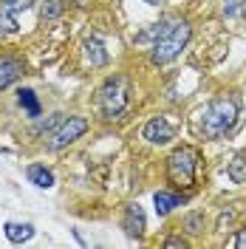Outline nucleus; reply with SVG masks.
I'll use <instances>...</instances> for the list:
<instances>
[{
    "mask_svg": "<svg viewBox=\"0 0 246 249\" xmlns=\"http://www.w3.org/2000/svg\"><path fill=\"white\" fill-rule=\"evenodd\" d=\"M190 40H193L190 20H161V23H153L147 31L139 34V43H147V48H150L153 65L173 62L190 46Z\"/></svg>",
    "mask_w": 246,
    "mask_h": 249,
    "instance_id": "1",
    "label": "nucleus"
},
{
    "mask_svg": "<svg viewBox=\"0 0 246 249\" xmlns=\"http://www.w3.org/2000/svg\"><path fill=\"white\" fill-rule=\"evenodd\" d=\"M238 122H241V96L235 93H221L201 110V133L210 142L229 136Z\"/></svg>",
    "mask_w": 246,
    "mask_h": 249,
    "instance_id": "2",
    "label": "nucleus"
},
{
    "mask_svg": "<svg viewBox=\"0 0 246 249\" xmlns=\"http://www.w3.org/2000/svg\"><path fill=\"white\" fill-rule=\"evenodd\" d=\"M127 105H130V79L124 74H110L96 91V113H99V119H105V122L122 119Z\"/></svg>",
    "mask_w": 246,
    "mask_h": 249,
    "instance_id": "3",
    "label": "nucleus"
},
{
    "mask_svg": "<svg viewBox=\"0 0 246 249\" xmlns=\"http://www.w3.org/2000/svg\"><path fill=\"white\" fill-rule=\"evenodd\" d=\"M201 167V150L193 144H181L167 156L164 161V173L173 190H193L195 187V176Z\"/></svg>",
    "mask_w": 246,
    "mask_h": 249,
    "instance_id": "4",
    "label": "nucleus"
},
{
    "mask_svg": "<svg viewBox=\"0 0 246 249\" xmlns=\"http://www.w3.org/2000/svg\"><path fill=\"white\" fill-rule=\"evenodd\" d=\"M88 127H91V122L85 116H62V122L48 133V150L51 153L65 150L68 144H74L77 139H82L88 133Z\"/></svg>",
    "mask_w": 246,
    "mask_h": 249,
    "instance_id": "5",
    "label": "nucleus"
},
{
    "mask_svg": "<svg viewBox=\"0 0 246 249\" xmlns=\"http://www.w3.org/2000/svg\"><path fill=\"white\" fill-rule=\"evenodd\" d=\"M37 0H0V37H12L20 31L17 17L34 9Z\"/></svg>",
    "mask_w": 246,
    "mask_h": 249,
    "instance_id": "6",
    "label": "nucleus"
},
{
    "mask_svg": "<svg viewBox=\"0 0 246 249\" xmlns=\"http://www.w3.org/2000/svg\"><path fill=\"white\" fill-rule=\"evenodd\" d=\"M141 139L147 144H170L176 139V124L167 116H150L141 127Z\"/></svg>",
    "mask_w": 246,
    "mask_h": 249,
    "instance_id": "7",
    "label": "nucleus"
},
{
    "mask_svg": "<svg viewBox=\"0 0 246 249\" xmlns=\"http://www.w3.org/2000/svg\"><path fill=\"white\" fill-rule=\"evenodd\" d=\"M122 230L127 238H133V241H139L141 235H144V230H147V218H144V210H141V204L133 201L124 207V215H122Z\"/></svg>",
    "mask_w": 246,
    "mask_h": 249,
    "instance_id": "8",
    "label": "nucleus"
},
{
    "mask_svg": "<svg viewBox=\"0 0 246 249\" xmlns=\"http://www.w3.org/2000/svg\"><path fill=\"white\" fill-rule=\"evenodd\" d=\"M26 74V62L15 54H0V91L15 85L17 79Z\"/></svg>",
    "mask_w": 246,
    "mask_h": 249,
    "instance_id": "9",
    "label": "nucleus"
},
{
    "mask_svg": "<svg viewBox=\"0 0 246 249\" xmlns=\"http://www.w3.org/2000/svg\"><path fill=\"white\" fill-rule=\"evenodd\" d=\"M82 54H85V62H88L91 68H105V65L110 62L108 48L102 46V40H96V37L85 40V46H82Z\"/></svg>",
    "mask_w": 246,
    "mask_h": 249,
    "instance_id": "10",
    "label": "nucleus"
},
{
    "mask_svg": "<svg viewBox=\"0 0 246 249\" xmlns=\"http://www.w3.org/2000/svg\"><path fill=\"white\" fill-rule=\"evenodd\" d=\"M190 201V196H181V193H167V190H158L153 196V204H156V215H170L176 207H181V204Z\"/></svg>",
    "mask_w": 246,
    "mask_h": 249,
    "instance_id": "11",
    "label": "nucleus"
},
{
    "mask_svg": "<svg viewBox=\"0 0 246 249\" xmlns=\"http://www.w3.org/2000/svg\"><path fill=\"white\" fill-rule=\"evenodd\" d=\"M17 105L31 119H40V113H43V105H40L37 93L31 91V88H17Z\"/></svg>",
    "mask_w": 246,
    "mask_h": 249,
    "instance_id": "12",
    "label": "nucleus"
},
{
    "mask_svg": "<svg viewBox=\"0 0 246 249\" xmlns=\"http://www.w3.org/2000/svg\"><path fill=\"white\" fill-rule=\"evenodd\" d=\"M3 235H6L9 244H26V241L34 238V227L31 224H20V221H6Z\"/></svg>",
    "mask_w": 246,
    "mask_h": 249,
    "instance_id": "13",
    "label": "nucleus"
},
{
    "mask_svg": "<svg viewBox=\"0 0 246 249\" xmlns=\"http://www.w3.org/2000/svg\"><path fill=\"white\" fill-rule=\"evenodd\" d=\"M26 176H29V181H31V184H34V187H40V190H51V187L57 184L54 173L48 170L46 164H29Z\"/></svg>",
    "mask_w": 246,
    "mask_h": 249,
    "instance_id": "14",
    "label": "nucleus"
},
{
    "mask_svg": "<svg viewBox=\"0 0 246 249\" xmlns=\"http://www.w3.org/2000/svg\"><path fill=\"white\" fill-rule=\"evenodd\" d=\"M227 176H229V181H235V184H244L246 181V153H238L227 164Z\"/></svg>",
    "mask_w": 246,
    "mask_h": 249,
    "instance_id": "15",
    "label": "nucleus"
},
{
    "mask_svg": "<svg viewBox=\"0 0 246 249\" xmlns=\"http://www.w3.org/2000/svg\"><path fill=\"white\" fill-rule=\"evenodd\" d=\"M62 12H65L62 0H43L40 3V20L43 23H54L57 17H62Z\"/></svg>",
    "mask_w": 246,
    "mask_h": 249,
    "instance_id": "16",
    "label": "nucleus"
},
{
    "mask_svg": "<svg viewBox=\"0 0 246 249\" xmlns=\"http://www.w3.org/2000/svg\"><path fill=\"white\" fill-rule=\"evenodd\" d=\"M204 227H207L204 213H187L184 215V232L187 235H201L204 232Z\"/></svg>",
    "mask_w": 246,
    "mask_h": 249,
    "instance_id": "17",
    "label": "nucleus"
},
{
    "mask_svg": "<svg viewBox=\"0 0 246 249\" xmlns=\"http://www.w3.org/2000/svg\"><path fill=\"white\" fill-rule=\"evenodd\" d=\"M232 247L235 249H246V224L238 230V235H235V241H232Z\"/></svg>",
    "mask_w": 246,
    "mask_h": 249,
    "instance_id": "18",
    "label": "nucleus"
},
{
    "mask_svg": "<svg viewBox=\"0 0 246 249\" xmlns=\"http://www.w3.org/2000/svg\"><path fill=\"white\" fill-rule=\"evenodd\" d=\"M164 247H181V249H184V247H190V244H187L184 238H167V241H164Z\"/></svg>",
    "mask_w": 246,
    "mask_h": 249,
    "instance_id": "19",
    "label": "nucleus"
},
{
    "mask_svg": "<svg viewBox=\"0 0 246 249\" xmlns=\"http://www.w3.org/2000/svg\"><path fill=\"white\" fill-rule=\"evenodd\" d=\"M238 6H241V9H238V12H241V15L246 17V0H241V3H238Z\"/></svg>",
    "mask_w": 246,
    "mask_h": 249,
    "instance_id": "20",
    "label": "nucleus"
},
{
    "mask_svg": "<svg viewBox=\"0 0 246 249\" xmlns=\"http://www.w3.org/2000/svg\"><path fill=\"white\" fill-rule=\"evenodd\" d=\"M74 3H85V0H74Z\"/></svg>",
    "mask_w": 246,
    "mask_h": 249,
    "instance_id": "21",
    "label": "nucleus"
}]
</instances>
